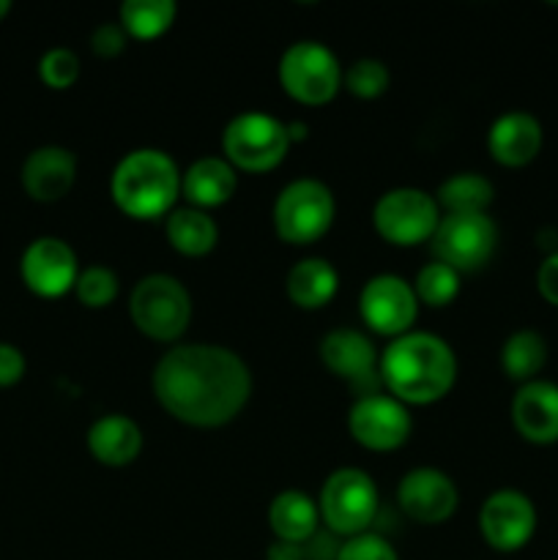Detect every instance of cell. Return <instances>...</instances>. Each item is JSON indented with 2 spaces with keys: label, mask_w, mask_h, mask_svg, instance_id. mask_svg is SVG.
Here are the masks:
<instances>
[{
  "label": "cell",
  "mask_w": 558,
  "mask_h": 560,
  "mask_svg": "<svg viewBox=\"0 0 558 560\" xmlns=\"http://www.w3.org/2000/svg\"><path fill=\"white\" fill-rule=\"evenodd\" d=\"M159 405L181 424L217 430L246 408L252 394L249 366L222 345H175L153 370Z\"/></svg>",
  "instance_id": "obj_1"
},
{
  "label": "cell",
  "mask_w": 558,
  "mask_h": 560,
  "mask_svg": "<svg viewBox=\"0 0 558 560\" xmlns=\"http://www.w3.org/2000/svg\"><path fill=\"white\" fill-rule=\"evenodd\" d=\"M383 386L405 405H430L446 397L457 381V355L446 339L408 331L392 339L377 361Z\"/></svg>",
  "instance_id": "obj_2"
},
{
  "label": "cell",
  "mask_w": 558,
  "mask_h": 560,
  "mask_svg": "<svg viewBox=\"0 0 558 560\" xmlns=\"http://www.w3.org/2000/svg\"><path fill=\"white\" fill-rule=\"evenodd\" d=\"M109 195L131 219H162L181 197V170L167 151L137 148L113 170Z\"/></svg>",
  "instance_id": "obj_3"
},
{
  "label": "cell",
  "mask_w": 558,
  "mask_h": 560,
  "mask_svg": "<svg viewBox=\"0 0 558 560\" xmlns=\"http://www.w3.org/2000/svg\"><path fill=\"white\" fill-rule=\"evenodd\" d=\"M129 315L137 331L153 342H175L191 323V295L170 273H148L129 295Z\"/></svg>",
  "instance_id": "obj_4"
},
{
  "label": "cell",
  "mask_w": 558,
  "mask_h": 560,
  "mask_svg": "<svg viewBox=\"0 0 558 560\" xmlns=\"http://www.w3.org/2000/svg\"><path fill=\"white\" fill-rule=\"evenodd\" d=\"M288 124L277 115L246 109L235 115L222 131L224 159L244 173H268L279 167L290 151Z\"/></svg>",
  "instance_id": "obj_5"
},
{
  "label": "cell",
  "mask_w": 558,
  "mask_h": 560,
  "mask_svg": "<svg viewBox=\"0 0 558 560\" xmlns=\"http://www.w3.org/2000/svg\"><path fill=\"white\" fill-rule=\"evenodd\" d=\"M337 217V202L332 189L317 178L290 180L274 200V230L282 241L293 246H306L321 241L332 230Z\"/></svg>",
  "instance_id": "obj_6"
},
{
  "label": "cell",
  "mask_w": 558,
  "mask_h": 560,
  "mask_svg": "<svg viewBox=\"0 0 558 560\" xmlns=\"http://www.w3.org/2000/svg\"><path fill=\"white\" fill-rule=\"evenodd\" d=\"M377 487L372 476L361 468H339L323 481L317 509H321V523L332 534L359 536L372 528L377 517Z\"/></svg>",
  "instance_id": "obj_7"
},
{
  "label": "cell",
  "mask_w": 558,
  "mask_h": 560,
  "mask_svg": "<svg viewBox=\"0 0 558 560\" xmlns=\"http://www.w3.org/2000/svg\"><path fill=\"white\" fill-rule=\"evenodd\" d=\"M277 74L290 98L317 107V104H326L337 96L345 71L332 47L304 38V42H293L284 49Z\"/></svg>",
  "instance_id": "obj_8"
},
{
  "label": "cell",
  "mask_w": 558,
  "mask_h": 560,
  "mask_svg": "<svg viewBox=\"0 0 558 560\" xmlns=\"http://www.w3.org/2000/svg\"><path fill=\"white\" fill-rule=\"evenodd\" d=\"M443 213L435 197L416 186H397L377 197L372 224L377 235L394 246H419L432 241Z\"/></svg>",
  "instance_id": "obj_9"
},
{
  "label": "cell",
  "mask_w": 558,
  "mask_h": 560,
  "mask_svg": "<svg viewBox=\"0 0 558 560\" xmlns=\"http://www.w3.org/2000/svg\"><path fill=\"white\" fill-rule=\"evenodd\" d=\"M498 246V228L490 213H460L443 217L432 235L435 257L457 273H470L485 266Z\"/></svg>",
  "instance_id": "obj_10"
},
{
  "label": "cell",
  "mask_w": 558,
  "mask_h": 560,
  "mask_svg": "<svg viewBox=\"0 0 558 560\" xmlns=\"http://www.w3.org/2000/svg\"><path fill=\"white\" fill-rule=\"evenodd\" d=\"M359 315L367 328L381 337L397 339L414 331V323L419 317V299L414 293V284L397 273H377L361 288Z\"/></svg>",
  "instance_id": "obj_11"
},
{
  "label": "cell",
  "mask_w": 558,
  "mask_h": 560,
  "mask_svg": "<svg viewBox=\"0 0 558 560\" xmlns=\"http://www.w3.org/2000/svg\"><path fill=\"white\" fill-rule=\"evenodd\" d=\"M348 430L359 446L370 452H394L405 446L414 432L408 405L392 394L372 392L353 402L348 413Z\"/></svg>",
  "instance_id": "obj_12"
},
{
  "label": "cell",
  "mask_w": 558,
  "mask_h": 560,
  "mask_svg": "<svg viewBox=\"0 0 558 560\" xmlns=\"http://www.w3.org/2000/svg\"><path fill=\"white\" fill-rule=\"evenodd\" d=\"M80 271L77 252L58 235L33 238L20 257L22 282L38 299H60L71 293Z\"/></svg>",
  "instance_id": "obj_13"
},
{
  "label": "cell",
  "mask_w": 558,
  "mask_h": 560,
  "mask_svg": "<svg viewBox=\"0 0 558 560\" xmlns=\"http://www.w3.org/2000/svg\"><path fill=\"white\" fill-rule=\"evenodd\" d=\"M479 530L498 552H518L534 539L536 509L520 490H498L481 503Z\"/></svg>",
  "instance_id": "obj_14"
},
{
  "label": "cell",
  "mask_w": 558,
  "mask_h": 560,
  "mask_svg": "<svg viewBox=\"0 0 558 560\" xmlns=\"http://www.w3.org/2000/svg\"><path fill=\"white\" fill-rule=\"evenodd\" d=\"M397 503L421 525L446 523L460 506L457 485L438 468H414L399 479Z\"/></svg>",
  "instance_id": "obj_15"
},
{
  "label": "cell",
  "mask_w": 558,
  "mask_h": 560,
  "mask_svg": "<svg viewBox=\"0 0 558 560\" xmlns=\"http://www.w3.org/2000/svg\"><path fill=\"white\" fill-rule=\"evenodd\" d=\"M321 361L332 375L342 377L356 388L364 386L367 381H381V372H377L381 355L372 339L359 328H332L321 339Z\"/></svg>",
  "instance_id": "obj_16"
},
{
  "label": "cell",
  "mask_w": 558,
  "mask_h": 560,
  "mask_svg": "<svg viewBox=\"0 0 558 560\" xmlns=\"http://www.w3.org/2000/svg\"><path fill=\"white\" fill-rule=\"evenodd\" d=\"M512 424L523 441L534 446L558 443V386L550 381H531L512 397Z\"/></svg>",
  "instance_id": "obj_17"
},
{
  "label": "cell",
  "mask_w": 558,
  "mask_h": 560,
  "mask_svg": "<svg viewBox=\"0 0 558 560\" xmlns=\"http://www.w3.org/2000/svg\"><path fill=\"white\" fill-rule=\"evenodd\" d=\"M22 189L36 202H58L77 180V156L63 145H42L22 162Z\"/></svg>",
  "instance_id": "obj_18"
},
{
  "label": "cell",
  "mask_w": 558,
  "mask_h": 560,
  "mask_svg": "<svg viewBox=\"0 0 558 560\" xmlns=\"http://www.w3.org/2000/svg\"><path fill=\"white\" fill-rule=\"evenodd\" d=\"M545 142L542 124L531 113L509 109L492 120L487 131V151L503 167H525L534 162Z\"/></svg>",
  "instance_id": "obj_19"
},
{
  "label": "cell",
  "mask_w": 558,
  "mask_h": 560,
  "mask_svg": "<svg viewBox=\"0 0 558 560\" xmlns=\"http://www.w3.org/2000/svg\"><path fill=\"white\" fill-rule=\"evenodd\" d=\"M239 170L224 156H202L191 162L181 173V197H186L191 208L211 211L224 206L239 189Z\"/></svg>",
  "instance_id": "obj_20"
},
{
  "label": "cell",
  "mask_w": 558,
  "mask_h": 560,
  "mask_svg": "<svg viewBox=\"0 0 558 560\" xmlns=\"http://www.w3.org/2000/svg\"><path fill=\"white\" fill-rule=\"evenodd\" d=\"M88 452L107 468H126L142 452V430L124 413H107L88 430Z\"/></svg>",
  "instance_id": "obj_21"
},
{
  "label": "cell",
  "mask_w": 558,
  "mask_h": 560,
  "mask_svg": "<svg viewBox=\"0 0 558 560\" xmlns=\"http://www.w3.org/2000/svg\"><path fill=\"white\" fill-rule=\"evenodd\" d=\"M268 525L274 530V539L306 545L321 528V509L301 490H284L268 506Z\"/></svg>",
  "instance_id": "obj_22"
},
{
  "label": "cell",
  "mask_w": 558,
  "mask_h": 560,
  "mask_svg": "<svg viewBox=\"0 0 558 560\" xmlns=\"http://www.w3.org/2000/svg\"><path fill=\"white\" fill-rule=\"evenodd\" d=\"M284 288H288L290 301L299 310L315 312L323 310L337 295L339 273L326 257H304L290 268Z\"/></svg>",
  "instance_id": "obj_23"
},
{
  "label": "cell",
  "mask_w": 558,
  "mask_h": 560,
  "mask_svg": "<svg viewBox=\"0 0 558 560\" xmlns=\"http://www.w3.org/2000/svg\"><path fill=\"white\" fill-rule=\"evenodd\" d=\"M164 233L170 246L184 257H206L217 246L219 228L208 211L200 208H175L164 217Z\"/></svg>",
  "instance_id": "obj_24"
},
{
  "label": "cell",
  "mask_w": 558,
  "mask_h": 560,
  "mask_svg": "<svg viewBox=\"0 0 558 560\" xmlns=\"http://www.w3.org/2000/svg\"><path fill=\"white\" fill-rule=\"evenodd\" d=\"M496 200V186L481 173H454L438 186L435 202L443 217L460 213H487Z\"/></svg>",
  "instance_id": "obj_25"
},
{
  "label": "cell",
  "mask_w": 558,
  "mask_h": 560,
  "mask_svg": "<svg viewBox=\"0 0 558 560\" xmlns=\"http://www.w3.org/2000/svg\"><path fill=\"white\" fill-rule=\"evenodd\" d=\"M547 364V342L539 331L534 328H520V331L509 334V339L501 348V366L507 377L523 383L536 381L542 366Z\"/></svg>",
  "instance_id": "obj_26"
},
{
  "label": "cell",
  "mask_w": 558,
  "mask_h": 560,
  "mask_svg": "<svg viewBox=\"0 0 558 560\" xmlns=\"http://www.w3.org/2000/svg\"><path fill=\"white\" fill-rule=\"evenodd\" d=\"M178 5L173 0H126L118 9V22L129 38L153 42L173 27Z\"/></svg>",
  "instance_id": "obj_27"
},
{
  "label": "cell",
  "mask_w": 558,
  "mask_h": 560,
  "mask_svg": "<svg viewBox=\"0 0 558 560\" xmlns=\"http://www.w3.org/2000/svg\"><path fill=\"white\" fill-rule=\"evenodd\" d=\"M414 293L416 299H419V304L441 310V306H449L457 299L460 273L441 260L427 262V266L416 273Z\"/></svg>",
  "instance_id": "obj_28"
},
{
  "label": "cell",
  "mask_w": 558,
  "mask_h": 560,
  "mask_svg": "<svg viewBox=\"0 0 558 560\" xmlns=\"http://www.w3.org/2000/svg\"><path fill=\"white\" fill-rule=\"evenodd\" d=\"M342 85L356 98H377L388 91L392 85V74L388 66L377 58H359L345 69Z\"/></svg>",
  "instance_id": "obj_29"
},
{
  "label": "cell",
  "mask_w": 558,
  "mask_h": 560,
  "mask_svg": "<svg viewBox=\"0 0 558 560\" xmlns=\"http://www.w3.org/2000/svg\"><path fill=\"white\" fill-rule=\"evenodd\" d=\"M118 277H115L113 268L107 266L82 268L74 284L77 299H80V304L88 306V310H104V306H109L118 299Z\"/></svg>",
  "instance_id": "obj_30"
},
{
  "label": "cell",
  "mask_w": 558,
  "mask_h": 560,
  "mask_svg": "<svg viewBox=\"0 0 558 560\" xmlns=\"http://www.w3.org/2000/svg\"><path fill=\"white\" fill-rule=\"evenodd\" d=\"M80 58H77L74 49L69 47H53L42 55L38 60V77L47 88L53 91H66V88L74 85L80 80Z\"/></svg>",
  "instance_id": "obj_31"
},
{
  "label": "cell",
  "mask_w": 558,
  "mask_h": 560,
  "mask_svg": "<svg viewBox=\"0 0 558 560\" xmlns=\"http://www.w3.org/2000/svg\"><path fill=\"white\" fill-rule=\"evenodd\" d=\"M334 560H399V556L392 547V541L383 539L381 534L367 530V534L345 539Z\"/></svg>",
  "instance_id": "obj_32"
},
{
  "label": "cell",
  "mask_w": 558,
  "mask_h": 560,
  "mask_svg": "<svg viewBox=\"0 0 558 560\" xmlns=\"http://www.w3.org/2000/svg\"><path fill=\"white\" fill-rule=\"evenodd\" d=\"M126 31L120 27V22H102V25L93 31L91 36V49L98 55V58H115L126 49Z\"/></svg>",
  "instance_id": "obj_33"
},
{
  "label": "cell",
  "mask_w": 558,
  "mask_h": 560,
  "mask_svg": "<svg viewBox=\"0 0 558 560\" xmlns=\"http://www.w3.org/2000/svg\"><path fill=\"white\" fill-rule=\"evenodd\" d=\"M27 361L16 345L0 342V388H11L25 377Z\"/></svg>",
  "instance_id": "obj_34"
},
{
  "label": "cell",
  "mask_w": 558,
  "mask_h": 560,
  "mask_svg": "<svg viewBox=\"0 0 558 560\" xmlns=\"http://www.w3.org/2000/svg\"><path fill=\"white\" fill-rule=\"evenodd\" d=\"M536 288L547 304L558 306V249L542 260L539 271H536Z\"/></svg>",
  "instance_id": "obj_35"
},
{
  "label": "cell",
  "mask_w": 558,
  "mask_h": 560,
  "mask_svg": "<svg viewBox=\"0 0 558 560\" xmlns=\"http://www.w3.org/2000/svg\"><path fill=\"white\" fill-rule=\"evenodd\" d=\"M268 560H304V545L274 539L268 547Z\"/></svg>",
  "instance_id": "obj_36"
},
{
  "label": "cell",
  "mask_w": 558,
  "mask_h": 560,
  "mask_svg": "<svg viewBox=\"0 0 558 560\" xmlns=\"http://www.w3.org/2000/svg\"><path fill=\"white\" fill-rule=\"evenodd\" d=\"M288 137H290V142L304 140V137H306V126L304 124H288Z\"/></svg>",
  "instance_id": "obj_37"
},
{
  "label": "cell",
  "mask_w": 558,
  "mask_h": 560,
  "mask_svg": "<svg viewBox=\"0 0 558 560\" xmlns=\"http://www.w3.org/2000/svg\"><path fill=\"white\" fill-rule=\"evenodd\" d=\"M9 11H11V3H9V0H0V22H3L5 16H9Z\"/></svg>",
  "instance_id": "obj_38"
}]
</instances>
